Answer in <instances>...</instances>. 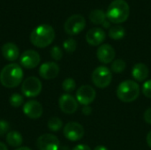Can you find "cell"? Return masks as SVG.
<instances>
[{
    "mask_svg": "<svg viewBox=\"0 0 151 150\" xmlns=\"http://www.w3.org/2000/svg\"><path fill=\"white\" fill-rule=\"evenodd\" d=\"M59 66L55 62L43 63L39 68V74L44 80L55 79L59 73Z\"/></svg>",
    "mask_w": 151,
    "mask_h": 150,
    "instance_id": "15",
    "label": "cell"
},
{
    "mask_svg": "<svg viewBox=\"0 0 151 150\" xmlns=\"http://www.w3.org/2000/svg\"><path fill=\"white\" fill-rule=\"evenodd\" d=\"M76 88V82L72 78H67L65 79L63 83H62V88L65 92L66 93H71L73 92Z\"/></svg>",
    "mask_w": 151,
    "mask_h": 150,
    "instance_id": "24",
    "label": "cell"
},
{
    "mask_svg": "<svg viewBox=\"0 0 151 150\" xmlns=\"http://www.w3.org/2000/svg\"><path fill=\"white\" fill-rule=\"evenodd\" d=\"M126 30L121 26H113L109 29V36L113 40H120L124 38Z\"/></svg>",
    "mask_w": 151,
    "mask_h": 150,
    "instance_id": "21",
    "label": "cell"
},
{
    "mask_svg": "<svg viewBox=\"0 0 151 150\" xmlns=\"http://www.w3.org/2000/svg\"><path fill=\"white\" fill-rule=\"evenodd\" d=\"M10 129V124L5 120H0V136L4 135Z\"/></svg>",
    "mask_w": 151,
    "mask_h": 150,
    "instance_id": "29",
    "label": "cell"
},
{
    "mask_svg": "<svg viewBox=\"0 0 151 150\" xmlns=\"http://www.w3.org/2000/svg\"><path fill=\"white\" fill-rule=\"evenodd\" d=\"M116 51L114 48L110 44H102L96 51V57L98 60L103 64H109L115 58Z\"/></svg>",
    "mask_w": 151,
    "mask_h": 150,
    "instance_id": "14",
    "label": "cell"
},
{
    "mask_svg": "<svg viewBox=\"0 0 151 150\" xmlns=\"http://www.w3.org/2000/svg\"><path fill=\"white\" fill-rule=\"evenodd\" d=\"M58 105L62 112L65 114H73L78 110L77 100L69 94L62 95L58 100Z\"/></svg>",
    "mask_w": 151,
    "mask_h": 150,
    "instance_id": "12",
    "label": "cell"
},
{
    "mask_svg": "<svg viewBox=\"0 0 151 150\" xmlns=\"http://www.w3.org/2000/svg\"><path fill=\"white\" fill-rule=\"evenodd\" d=\"M106 13L100 9H95L92 10L89 13V19L92 23L96 25L104 24V22L106 20Z\"/></svg>",
    "mask_w": 151,
    "mask_h": 150,
    "instance_id": "20",
    "label": "cell"
},
{
    "mask_svg": "<svg viewBox=\"0 0 151 150\" xmlns=\"http://www.w3.org/2000/svg\"><path fill=\"white\" fill-rule=\"evenodd\" d=\"M86 27V19L81 14H73L70 16L64 25V29L66 34L70 35H76L80 34Z\"/></svg>",
    "mask_w": 151,
    "mask_h": 150,
    "instance_id": "6",
    "label": "cell"
},
{
    "mask_svg": "<svg viewBox=\"0 0 151 150\" xmlns=\"http://www.w3.org/2000/svg\"><path fill=\"white\" fill-rule=\"evenodd\" d=\"M6 142L11 146V147H19L22 142H23V138L21 134L19 132L16 131H12L9 132L6 134Z\"/></svg>",
    "mask_w": 151,
    "mask_h": 150,
    "instance_id": "19",
    "label": "cell"
},
{
    "mask_svg": "<svg viewBox=\"0 0 151 150\" xmlns=\"http://www.w3.org/2000/svg\"><path fill=\"white\" fill-rule=\"evenodd\" d=\"M15 150H32L31 149H29V148H27V147H20V148H19V149H17Z\"/></svg>",
    "mask_w": 151,
    "mask_h": 150,
    "instance_id": "36",
    "label": "cell"
},
{
    "mask_svg": "<svg viewBox=\"0 0 151 150\" xmlns=\"http://www.w3.org/2000/svg\"><path fill=\"white\" fill-rule=\"evenodd\" d=\"M142 93L146 97L151 99V80L144 82L142 86Z\"/></svg>",
    "mask_w": 151,
    "mask_h": 150,
    "instance_id": "28",
    "label": "cell"
},
{
    "mask_svg": "<svg viewBox=\"0 0 151 150\" xmlns=\"http://www.w3.org/2000/svg\"><path fill=\"white\" fill-rule=\"evenodd\" d=\"M23 70L18 64L12 63L5 65L0 72V82L4 88L18 87L23 79Z\"/></svg>",
    "mask_w": 151,
    "mask_h": 150,
    "instance_id": "1",
    "label": "cell"
},
{
    "mask_svg": "<svg viewBox=\"0 0 151 150\" xmlns=\"http://www.w3.org/2000/svg\"><path fill=\"white\" fill-rule=\"evenodd\" d=\"M116 94L121 102L132 103L139 97L140 87L136 81L127 80L118 86Z\"/></svg>",
    "mask_w": 151,
    "mask_h": 150,
    "instance_id": "4",
    "label": "cell"
},
{
    "mask_svg": "<svg viewBox=\"0 0 151 150\" xmlns=\"http://www.w3.org/2000/svg\"><path fill=\"white\" fill-rule=\"evenodd\" d=\"M55 30L48 24L37 26L30 34L32 44L37 48H46L50 45L55 39Z\"/></svg>",
    "mask_w": 151,
    "mask_h": 150,
    "instance_id": "2",
    "label": "cell"
},
{
    "mask_svg": "<svg viewBox=\"0 0 151 150\" xmlns=\"http://www.w3.org/2000/svg\"><path fill=\"white\" fill-rule=\"evenodd\" d=\"M81 111L85 116H88V115H90L92 113V108L90 106H88V105H86V106H84L82 108Z\"/></svg>",
    "mask_w": 151,
    "mask_h": 150,
    "instance_id": "31",
    "label": "cell"
},
{
    "mask_svg": "<svg viewBox=\"0 0 151 150\" xmlns=\"http://www.w3.org/2000/svg\"><path fill=\"white\" fill-rule=\"evenodd\" d=\"M94 150H109L106 147H104V146H97V147H96V149Z\"/></svg>",
    "mask_w": 151,
    "mask_h": 150,
    "instance_id": "35",
    "label": "cell"
},
{
    "mask_svg": "<svg viewBox=\"0 0 151 150\" xmlns=\"http://www.w3.org/2000/svg\"><path fill=\"white\" fill-rule=\"evenodd\" d=\"M0 150H8L6 145H5L4 143L1 142V141H0Z\"/></svg>",
    "mask_w": 151,
    "mask_h": 150,
    "instance_id": "34",
    "label": "cell"
},
{
    "mask_svg": "<svg viewBox=\"0 0 151 150\" xmlns=\"http://www.w3.org/2000/svg\"><path fill=\"white\" fill-rule=\"evenodd\" d=\"M91 79L93 84L96 87L99 88H105L111 82L112 80L111 71L104 65L98 66L94 70Z\"/></svg>",
    "mask_w": 151,
    "mask_h": 150,
    "instance_id": "5",
    "label": "cell"
},
{
    "mask_svg": "<svg viewBox=\"0 0 151 150\" xmlns=\"http://www.w3.org/2000/svg\"><path fill=\"white\" fill-rule=\"evenodd\" d=\"M63 126V122L59 118L52 117L48 121V127L52 132H58L59 131Z\"/></svg>",
    "mask_w": 151,
    "mask_h": 150,
    "instance_id": "22",
    "label": "cell"
},
{
    "mask_svg": "<svg viewBox=\"0 0 151 150\" xmlns=\"http://www.w3.org/2000/svg\"><path fill=\"white\" fill-rule=\"evenodd\" d=\"M36 147L39 150H58L60 142L55 135L45 133L38 137L36 140Z\"/></svg>",
    "mask_w": 151,
    "mask_h": 150,
    "instance_id": "10",
    "label": "cell"
},
{
    "mask_svg": "<svg viewBox=\"0 0 151 150\" xmlns=\"http://www.w3.org/2000/svg\"><path fill=\"white\" fill-rule=\"evenodd\" d=\"M3 57L8 61H15L19 57V50L13 42H6L1 49Z\"/></svg>",
    "mask_w": 151,
    "mask_h": 150,
    "instance_id": "17",
    "label": "cell"
},
{
    "mask_svg": "<svg viewBox=\"0 0 151 150\" xmlns=\"http://www.w3.org/2000/svg\"><path fill=\"white\" fill-rule=\"evenodd\" d=\"M126 62L123 60V59H116L112 62L111 64V69L113 72L115 73H121L125 71L126 69Z\"/></svg>",
    "mask_w": 151,
    "mask_h": 150,
    "instance_id": "23",
    "label": "cell"
},
{
    "mask_svg": "<svg viewBox=\"0 0 151 150\" xmlns=\"http://www.w3.org/2000/svg\"><path fill=\"white\" fill-rule=\"evenodd\" d=\"M42 89L41 80L34 76L27 78L21 85V92L27 97H35L40 95Z\"/></svg>",
    "mask_w": 151,
    "mask_h": 150,
    "instance_id": "7",
    "label": "cell"
},
{
    "mask_svg": "<svg viewBox=\"0 0 151 150\" xmlns=\"http://www.w3.org/2000/svg\"><path fill=\"white\" fill-rule=\"evenodd\" d=\"M73 150H91L90 147H88V145L85 144H79L77 146H75Z\"/></svg>",
    "mask_w": 151,
    "mask_h": 150,
    "instance_id": "32",
    "label": "cell"
},
{
    "mask_svg": "<svg viewBox=\"0 0 151 150\" xmlns=\"http://www.w3.org/2000/svg\"><path fill=\"white\" fill-rule=\"evenodd\" d=\"M104 27H110V23L108 24V23L106 22V20L104 22Z\"/></svg>",
    "mask_w": 151,
    "mask_h": 150,
    "instance_id": "37",
    "label": "cell"
},
{
    "mask_svg": "<svg viewBox=\"0 0 151 150\" xmlns=\"http://www.w3.org/2000/svg\"><path fill=\"white\" fill-rule=\"evenodd\" d=\"M96 96V92L95 88L89 85H83L80 87L76 93V100L79 103L83 106L89 105L94 102Z\"/></svg>",
    "mask_w": 151,
    "mask_h": 150,
    "instance_id": "8",
    "label": "cell"
},
{
    "mask_svg": "<svg viewBox=\"0 0 151 150\" xmlns=\"http://www.w3.org/2000/svg\"><path fill=\"white\" fill-rule=\"evenodd\" d=\"M63 47H64V49H65V50L66 52L73 53V52L75 51V50L77 48V42L73 38H68L64 42Z\"/></svg>",
    "mask_w": 151,
    "mask_h": 150,
    "instance_id": "25",
    "label": "cell"
},
{
    "mask_svg": "<svg viewBox=\"0 0 151 150\" xmlns=\"http://www.w3.org/2000/svg\"><path fill=\"white\" fill-rule=\"evenodd\" d=\"M41 61L40 55L37 51L33 50H28L24 51L20 56V65L27 69L35 68Z\"/></svg>",
    "mask_w": 151,
    "mask_h": 150,
    "instance_id": "11",
    "label": "cell"
},
{
    "mask_svg": "<svg viewBox=\"0 0 151 150\" xmlns=\"http://www.w3.org/2000/svg\"><path fill=\"white\" fill-rule=\"evenodd\" d=\"M149 68L143 63H137L134 65L132 69L133 78L138 81H143L149 77Z\"/></svg>",
    "mask_w": 151,
    "mask_h": 150,
    "instance_id": "18",
    "label": "cell"
},
{
    "mask_svg": "<svg viewBox=\"0 0 151 150\" xmlns=\"http://www.w3.org/2000/svg\"><path fill=\"white\" fill-rule=\"evenodd\" d=\"M129 15L130 7L125 0H113L106 11L107 19L115 24H120L127 21Z\"/></svg>",
    "mask_w": 151,
    "mask_h": 150,
    "instance_id": "3",
    "label": "cell"
},
{
    "mask_svg": "<svg viewBox=\"0 0 151 150\" xmlns=\"http://www.w3.org/2000/svg\"><path fill=\"white\" fill-rule=\"evenodd\" d=\"M147 143H148L149 147L151 149V131L147 135Z\"/></svg>",
    "mask_w": 151,
    "mask_h": 150,
    "instance_id": "33",
    "label": "cell"
},
{
    "mask_svg": "<svg viewBox=\"0 0 151 150\" xmlns=\"http://www.w3.org/2000/svg\"><path fill=\"white\" fill-rule=\"evenodd\" d=\"M42 104L35 100H30L24 104L23 112L24 114L32 119L39 118L42 115Z\"/></svg>",
    "mask_w": 151,
    "mask_h": 150,
    "instance_id": "16",
    "label": "cell"
},
{
    "mask_svg": "<svg viewBox=\"0 0 151 150\" xmlns=\"http://www.w3.org/2000/svg\"><path fill=\"white\" fill-rule=\"evenodd\" d=\"M10 104L14 107V108H18L19 106H21V104L24 102V98L22 95H20L19 94H12L9 99Z\"/></svg>",
    "mask_w": 151,
    "mask_h": 150,
    "instance_id": "26",
    "label": "cell"
},
{
    "mask_svg": "<svg viewBox=\"0 0 151 150\" xmlns=\"http://www.w3.org/2000/svg\"><path fill=\"white\" fill-rule=\"evenodd\" d=\"M143 118H144V121L146 123L151 125V107L145 111L144 115H143Z\"/></svg>",
    "mask_w": 151,
    "mask_h": 150,
    "instance_id": "30",
    "label": "cell"
},
{
    "mask_svg": "<svg viewBox=\"0 0 151 150\" xmlns=\"http://www.w3.org/2000/svg\"><path fill=\"white\" fill-rule=\"evenodd\" d=\"M106 38V34L100 27H93L86 34V41L91 46H98L102 44Z\"/></svg>",
    "mask_w": 151,
    "mask_h": 150,
    "instance_id": "13",
    "label": "cell"
},
{
    "mask_svg": "<svg viewBox=\"0 0 151 150\" xmlns=\"http://www.w3.org/2000/svg\"><path fill=\"white\" fill-rule=\"evenodd\" d=\"M83 126L77 122H69L64 127L65 137L71 141H78L84 136Z\"/></svg>",
    "mask_w": 151,
    "mask_h": 150,
    "instance_id": "9",
    "label": "cell"
},
{
    "mask_svg": "<svg viewBox=\"0 0 151 150\" xmlns=\"http://www.w3.org/2000/svg\"><path fill=\"white\" fill-rule=\"evenodd\" d=\"M50 57L54 60H56V61L61 60V58L63 57V51H62V50L58 46L52 47L50 49Z\"/></svg>",
    "mask_w": 151,
    "mask_h": 150,
    "instance_id": "27",
    "label": "cell"
}]
</instances>
